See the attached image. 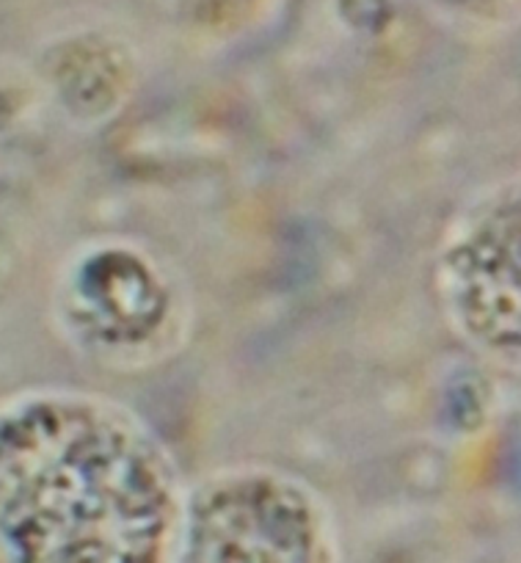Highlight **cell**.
<instances>
[{
    "label": "cell",
    "instance_id": "obj_1",
    "mask_svg": "<svg viewBox=\"0 0 521 563\" xmlns=\"http://www.w3.org/2000/svg\"><path fill=\"white\" fill-rule=\"evenodd\" d=\"M133 434L80 406L0 426V563H155L163 495Z\"/></svg>",
    "mask_w": 521,
    "mask_h": 563
},
{
    "label": "cell",
    "instance_id": "obj_2",
    "mask_svg": "<svg viewBox=\"0 0 521 563\" xmlns=\"http://www.w3.org/2000/svg\"><path fill=\"white\" fill-rule=\"evenodd\" d=\"M254 486H241L243 500L226 495L210 500L213 506L199 517V563H309L312 561V528L301 500L268 495L254 500Z\"/></svg>",
    "mask_w": 521,
    "mask_h": 563
},
{
    "label": "cell",
    "instance_id": "obj_3",
    "mask_svg": "<svg viewBox=\"0 0 521 563\" xmlns=\"http://www.w3.org/2000/svg\"><path fill=\"white\" fill-rule=\"evenodd\" d=\"M466 257L480 260L477 265L458 263V282L480 279V285H477L480 321L488 312L497 310L499 301H508L486 327L497 329V332L502 329V338L521 332V227L516 219V210L494 219V224L483 230L480 241L466 249Z\"/></svg>",
    "mask_w": 521,
    "mask_h": 563
}]
</instances>
